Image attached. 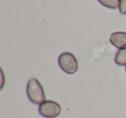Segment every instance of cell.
Listing matches in <instances>:
<instances>
[{"mask_svg":"<svg viewBox=\"0 0 126 118\" xmlns=\"http://www.w3.org/2000/svg\"><path fill=\"white\" fill-rule=\"evenodd\" d=\"M102 5L105 6L110 9H117L119 7V1L120 0H98Z\"/></svg>","mask_w":126,"mask_h":118,"instance_id":"8992f818","label":"cell"},{"mask_svg":"<svg viewBox=\"0 0 126 118\" xmlns=\"http://www.w3.org/2000/svg\"><path fill=\"white\" fill-rule=\"evenodd\" d=\"M1 75H2V84H1V88H3L4 86V72L1 69Z\"/></svg>","mask_w":126,"mask_h":118,"instance_id":"ba28073f","label":"cell"},{"mask_svg":"<svg viewBox=\"0 0 126 118\" xmlns=\"http://www.w3.org/2000/svg\"><path fill=\"white\" fill-rule=\"evenodd\" d=\"M115 62L119 66H126V49H121L117 53Z\"/></svg>","mask_w":126,"mask_h":118,"instance_id":"5b68a950","label":"cell"},{"mask_svg":"<svg viewBox=\"0 0 126 118\" xmlns=\"http://www.w3.org/2000/svg\"><path fill=\"white\" fill-rule=\"evenodd\" d=\"M60 67L66 73L74 74L78 71V61L76 57L73 54L68 52L63 53L60 55L59 59Z\"/></svg>","mask_w":126,"mask_h":118,"instance_id":"7a4b0ae2","label":"cell"},{"mask_svg":"<svg viewBox=\"0 0 126 118\" xmlns=\"http://www.w3.org/2000/svg\"><path fill=\"white\" fill-rule=\"evenodd\" d=\"M61 112V105L54 101H45L39 106V113L46 118H54L59 116Z\"/></svg>","mask_w":126,"mask_h":118,"instance_id":"3957f363","label":"cell"},{"mask_svg":"<svg viewBox=\"0 0 126 118\" xmlns=\"http://www.w3.org/2000/svg\"><path fill=\"white\" fill-rule=\"evenodd\" d=\"M27 95L30 100L35 104H42L45 102V92L38 79L30 78L27 85Z\"/></svg>","mask_w":126,"mask_h":118,"instance_id":"6da1fadb","label":"cell"},{"mask_svg":"<svg viewBox=\"0 0 126 118\" xmlns=\"http://www.w3.org/2000/svg\"><path fill=\"white\" fill-rule=\"evenodd\" d=\"M119 11L122 14L126 15V0H120L119 1Z\"/></svg>","mask_w":126,"mask_h":118,"instance_id":"52a82bcc","label":"cell"},{"mask_svg":"<svg viewBox=\"0 0 126 118\" xmlns=\"http://www.w3.org/2000/svg\"><path fill=\"white\" fill-rule=\"evenodd\" d=\"M125 71H126V66H125Z\"/></svg>","mask_w":126,"mask_h":118,"instance_id":"9c48e42d","label":"cell"},{"mask_svg":"<svg viewBox=\"0 0 126 118\" xmlns=\"http://www.w3.org/2000/svg\"><path fill=\"white\" fill-rule=\"evenodd\" d=\"M110 42L115 47L126 49V33L125 32H115L110 36Z\"/></svg>","mask_w":126,"mask_h":118,"instance_id":"277c9868","label":"cell"}]
</instances>
